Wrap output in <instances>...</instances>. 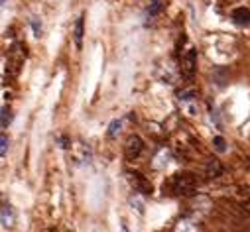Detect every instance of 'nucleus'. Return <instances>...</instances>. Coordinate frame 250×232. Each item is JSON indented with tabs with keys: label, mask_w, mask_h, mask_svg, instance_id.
Listing matches in <instances>:
<instances>
[{
	"label": "nucleus",
	"mask_w": 250,
	"mask_h": 232,
	"mask_svg": "<svg viewBox=\"0 0 250 232\" xmlns=\"http://www.w3.org/2000/svg\"><path fill=\"white\" fill-rule=\"evenodd\" d=\"M197 189V181L193 175L189 173H181V175H173L171 177V185H169V191L173 195H181V197H187V195H193Z\"/></svg>",
	"instance_id": "obj_1"
},
{
	"label": "nucleus",
	"mask_w": 250,
	"mask_h": 232,
	"mask_svg": "<svg viewBox=\"0 0 250 232\" xmlns=\"http://www.w3.org/2000/svg\"><path fill=\"white\" fill-rule=\"evenodd\" d=\"M177 102L181 106V112L189 118H195L199 114V102H197V95L193 91H183L177 95Z\"/></svg>",
	"instance_id": "obj_2"
},
{
	"label": "nucleus",
	"mask_w": 250,
	"mask_h": 232,
	"mask_svg": "<svg viewBox=\"0 0 250 232\" xmlns=\"http://www.w3.org/2000/svg\"><path fill=\"white\" fill-rule=\"evenodd\" d=\"M195 69H197V51L189 49L181 57V75L185 79H191L195 75Z\"/></svg>",
	"instance_id": "obj_3"
},
{
	"label": "nucleus",
	"mask_w": 250,
	"mask_h": 232,
	"mask_svg": "<svg viewBox=\"0 0 250 232\" xmlns=\"http://www.w3.org/2000/svg\"><path fill=\"white\" fill-rule=\"evenodd\" d=\"M142 148H144V142L138 138V136H130L126 146H124V155H126V159H136L140 154H142Z\"/></svg>",
	"instance_id": "obj_4"
},
{
	"label": "nucleus",
	"mask_w": 250,
	"mask_h": 232,
	"mask_svg": "<svg viewBox=\"0 0 250 232\" xmlns=\"http://www.w3.org/2000/svg\"><path fill=\"white\" fill-rule=\"evenodd\" d=\"M230 18H232V22H234L236 26L248 28V26H250V8H236V10H232Z\"/></svg>",
	"instance_id": "obj_5"
},
{
	"label": "nucleus",
	"mask_w": 250,
	"mask_h": 232,
	"mask_svg": "<svg viewBox=\"0 0 250 232\" xmlns=\"http://www.w3.org/2000/svg\"><path fill=\"white\" fill-rule=\"evenodd\" d=\"M126 179H128V183L134 187L136 193H146V191H150V185L144 181V177L138 175V173H126Z\"/></svg>",
	"instance_id": "obj_6"
},
{
	"label": "nucleus",
	"mask_w": 250,
	"mask_h": 232,
	"mask_svg": "<svg viewBox=\"0 0 250 232\" xmlns=\"http://www.w3.org/2000/svg\"><path fill=\"white\" fill-rule=\"evenodd\" d=\"M83 26H85V16L81 14L75 20V26H73V39H75L77 49H81V45H83Z\"/></svg>",
	"instance_id": "obj_7"
},
{
	"label": "nucleus",
	"mask_w": 250,
	"mask_h": 232,
	"mask_svg": "<svg viewBox=\"0 0 250 232\" xmlns=\"http://www.w3.org/2000/svg\"><path fill=\"white\" fill-rule=\"evenodd\" d=\"M173 232H199V224L195 220H191V218H183V220H179L175 224Z\"/></svg>",
	"instance_id": "obj_8"
},
{
	"label": "nucleus",
	"mask_w": 250,
	"mask_h": 232,
	"mask_svg": "<svg viewBox=\"0 0 250 232\" xmlns=\"http://www.w3.org/2000/svg\"><path fill=\"white\" fill-rule=\"evenodd\" d=\"M16 222V216H14V209L10 205H2V228H12Z\"/></svg>",
	"instance_id": "obj_9"
},
{
	"label": "nucleus",
	"mask_w": 250,
	"mask_h": 232,
	"mask_svg": "<svg viewBox=\"0 0 250 232\" xmlns=\"http://www.w3.org/2000/svg\"><path fill=\"white\" fill-rule=\"evenodd\" d=\"M169 161H171V154L167 150H160L158 155L154 157V167L156 169H166L169 165Z\"/></svg>",
	"instance_id": "obj_10"
},
{
	"label": "nucleus",
	"mask_w": 250,
	"mask_h": 232,
	"mask_svg": "<svg viewBox=\"0 0 250 232\" xmlns=\"http://www.w3.org/2000/svg\"><path fill=\"white\" fill-rule=\"evenodd\" d=\"M205 171H207V177H219L221 173H223V165H221L217 159H209Z\"/></svg>",
	"instance_id": "obj_11"
},
{
	"label": "nucleus",
	"mask_w": 250,
	"mask_h": 232,
	"mask_svg": "<svg viewBox=\"0 0 250 232\" xmlns=\"http://www.w3.org/2000/svg\"><path fill=\"white\" fill-rule=\"evenodd\" d=\"M120 130H122V120H120V118H114V120L108 124V132H106V136H108L110 140H114V138H118Z\"/></svg>",
	"instance_id": "obj_12"
},
{
	"label": "nucleus",
	"mask_w": 250,
	"mask_h": 232,
	"mask_svg": "<svg viewBox=\"0 0 250 232\" xmlns=\"http://www.w3.org/2000/svg\"><path fill=\"white\" fill-rule=\"evenodd\" d=\"M162 8H164V4H162V0H150V6H148V14L154 18V16H158L160 12H162Z\"/></svg>",
	"instance_id": "obj_13"
},
{
	"label": "nucleus",
	"mask_w": 250,
	"mask_h": 232,
	"mask_svg": "<svg viewBox=\"0 0 250 232\" xmlns=\"http://www.w3.org/2000/svg\"><path fill=\"white\" fill-rule=\"evenodd\" d=\"M213 146H215V150H217L219 154H225V152H227V142H225L223 136H215V138H213Z\"/></svg>",
	"instance_id": "obj_14"
},
{
	"label": "nucleus",
	"mask_w": 250,
	"mask_h": 232,
	"mask_svg": "<svg viewBox=\"0 0 250 232\" xmlns=\"http://www.w3.org/2000/svg\"><path fill=\"white\" fill-rule=\"evenodd\" d=\"M12 122V110L8 106L2 108V128H8V124Z\"/></svg>",
	"instance_id": "obj_15"
},
{
	"label": "nucleus",
	"mask_w": 250,
	"mask_h": 232,
	"mask_svg": "<svg viewBox=\"0 0 250 232\" xmlns=\"http://www.w3.org/2000/svg\"><path fill=\"white\" fill-rule=\"evenodd\" d=\"M130 205H132V207H136V211H138L140 214H144V201H142V197H140V195H134V197L130 199Z\"/></svg>",
	"instance_id": "obj_16"
},
{
	"label": "nucleus",
	"mask_w": 250,
	"mask_h": 232,
	"mask_svg": "<svg viewBox=\"0 0 250 232\" xmlns=\"http://www.w3.org/2000/svg\"><path fill=\"white\" fill-rule=\"evenodd\" d=\"M30 24H32V28H34V36L40 38V36H42V22H38V18H32Z\"/></svg>",
	"instance_id": "obj_17"
},
{
	"label": "nucleus",
	"mask_w": 250,
	"mask_h": 232,
	"mask_svg": "<svg viewBox=\"0 0 250 232\" xmlns=\"http://www.w3.org/2000/svg\"><path fill=\"white\" fill-rule=\"evenodd\" d=\"M0 142H2V148H0V155H6V152H8V138H6V134H2V138H0Z\"/></svg>",
	"instance_id": "obj_18"
},
{
	"label": "nucleus",
	"mask_w": 250,
	"mask_h": 232,
	"mask_svg": "<svg viewBox=\"0 0 250 232\" xmlns=\"http://www.w3.org/2000/svg\"><path fill=\"white\" fill-rule=\"evenodd\" d=\"M120 232H130L128 226H126V222H122V224H120Z\"/></svg>",
	"instance_id": "obj_19"
}]
</instances>
